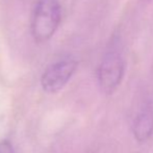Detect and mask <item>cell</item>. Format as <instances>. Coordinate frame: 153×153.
<instances>
[{
    "label": "cell",
    "mask_w": 153,
    "mask_h": 153,
    "mask_svg": "<svg viewBox=\"0 0 153 153\" xmlns=\"http://www.w3.org/2000/svg\"><path fill=\"white\" fill-rule=\"evenodd\" d=\"M62 19L59 0H39L31 15L30 32L36 43H45L55 33Z\"/></svg>",
    "instance_id": "6da1fadb"
},
{
    "label": "cell",
    "mask_w": 153,
    "mask_h": 153,
    "mask_svg": "<svg viewBox=\"0 0 153 153\" xmlns=\"http://www.w3.org/2000/svg\"><path fill=\"white\" fill-rule=\"evenodd\" d=\"M125 72V62L122 53L115 44L105 52L98 68V83L105 94H113L121 85Z\"/></svg>",
    "instance_id": "7a4b0ae2"
},
{
    "label": "cell",
    "mask_w": 153,
    "mask_h": 153,
    "mask_svg": "<svg viewBox=\"0 0 153 153\" xmlns=\"http://www.w3.org/2000/svg\"><path fill=\"white\" fill-rule=\"evenodd\" d=\"M77 69V62L73 57H65L53 62L43 73L41 85L47 93L61 91L68 83Z\"/></svg>",
    "instance_id": "3957f363"
},
{
    "label": "cell",
    "mask_w": 153,
    "mask_h": 153,
    "mask_svg": "<svg viewBox=\"0 0 153 153\" xmlns=\"http://www.w3.org/2000/svg\"><path fill=\"white\" fill-rule=\"evenodd\" d=\"M132 131L135 140L141 143L150 139L153 133V109L150 106H145L137 115Z\"/></svg>",
    "instance_id": "277c9868"
},
{
    "label": "cell",
    "mask_w": 153,
    "mask_h": 153,
    "mask_svg": "<svg viewBox=\"0 0 153 153\" xmlns=\"http://www.w3.org/2000/svg\"><path fill=\"white\" fill-rule=\"evenodd\" d=\"M0 153H15L12 144L8 141L0 142Z\"/></svg>",
    "instance_id": "5b68a950"
}]
</instances>
